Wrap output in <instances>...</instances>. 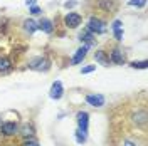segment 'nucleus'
<instances>
[{
  "mask_svg": "<svg viewBox=\"0 0 148 146\" xmlns=\"http://www.w3.org/2000/svg\"><path fill=\"white\" fill-rule=\"evenodd\" d=\"M148 62L147 61H140V62H131V67L133 69H147Z\"/></svg>",
  "mask_w": 148,
  "mask_h": 146,
  "instance_id": "obj_19",
  "label": "nucleus"
},
{
  "mask_svg": "<svg viewBox=\"0 0 148 146\" xmlns=\"http://www.w3.org/2000/svg\"><path fill=\"white\" fill-rule=\"evenodd\" d=\"M131 119H133V123L136 124V126H145L147 124V111H136V113H133V116H131Z\"/></svg>",
  "mask_w": 148,
  "mask_h": 146,
  "instance_id": "obj_13",
  "label": "nucleus"
},
{
  "mask_svg": "<svg viewBox=\"0 0 148 146\" xmlns=\"http://www.w3.org/2000/svg\"><path fill=\"white\" fill-rule=\"evenodd\" d=\"M88 49L89 47H86V46H83V47H79L77 50H76V54L73 55V59H71V64H81L83 62V59L88 55Z\"/></svg>",
  "mask_w": 148,
  "mask_h": 146,
  "instance_id": "obj_12",
  "label": "nucleus"
},
{
  "mask_svg": "<svg viewBox=\"0 0 148 146\" xmlns=\"http://www.w3.org/2000/svg\"><path fill=\"white\" fill-rule=\"evenodd\" d=\"M76 3H77L76 0H67V2L64 3V7H66V9H71V7H74V5H76Z\"/></svg>",
  "mask_w": 148,
  "mask_h": 146,
  "instance_id": "obj_25",
  "label": "nucleus"
},
{
  "mask_svg": "<svg viewBox=\"0 0 148 146\" xmlns=\"http://www.w3.org/2000/svg\"><path fill=\"white\" fill-rule=\"evenodd\" d=\"M10 69H12V62H10L9 57H0V72L5 74L9 72Z\"/></svg>",
  "mask_w": 148,
  "mask_h": 146,
  "instance_id": "obj_17",
  "label": "nucleus"
},
{
  "mask_svg": "<svg viewBox=\"0 0 148 146\" xmlns=\"http://www.w3.org/2000/svg\"><path fill=\"white\" fill-rule=\"evenodd\" d=\"M98 7L103 9L104 12L113 14V12H116V9H118V3H116L114 0H99V2H98Z\"/></svg>",
  "mask_w": 148,
  "mask_h": 146,
  "instance_id": "obj_11",
  "label": "nucleus"
},
{
  "mask_svg": "<svg viewBox=\"0 0 148 146\" xmlns=\"http://www.w3.org/2000/svg\"><path fill=\"white\" fill-rule=\"evenodd\" d=\"M77 118V129L83 133V134H88V126H89V114L86 111H79L76 114Z\"/></svg>",
  "mask_w": 148,
  "mask_h": 146,
  "instance_id": "obj_4",
  "label": "nucleus"
},
{
  "mask_svg": "<svg viewBox=\"0 0 148 146\" xmlns=\"http://www.w3.org/2000/svg\"><path fill=\"white\" fill-rule=\"evenodd\" d=\"M88 30H89L91 34L101 35V34L106 32V22L101 20V18H98V17H91L88 20Z\"/></svg>",
  "mask_w": 148,
  "mask_h": 146,
  "instance_id": "obj_2",
  "label": "nucleus"
},
{
  "mask_svg": "<svg viewBox=\"0 0 148 146\" xmlns=\"http://www.w3.org/2000/svg\"><path fill=\"white\" fill-rule=\"evenodd\" d=\"M0 131L5 134V136H14L18 133V124L17 123H12V121H7L0 126Z\"/></svg>",
  "mask_w": 148,
  "mask_h": 146,
  "instance_id": "obj_7",
  "label": "nucleus"
},
{
  "mask_svg": "<svg viewBox=\"0 0 148 146\" xmlns=\"http://www.w3.org/2000/svg\"><path fill=\"white\" fill-rule=\"evenodd\" d=\"M37 29L39 30H42V32H46V34H52L54 32V24H52V20L51 18H40L39 22H37Z\"/></svg>",
  "mask_w": 148,
  "mask_h": 146,
  "instance_id": "obj_8",
  "label": "nucleus"
},
{
  "mask_svg": "<svg viewBox=\"0 0 148 146\" xmlns=\"http://www.w3.org/2000/svg\"><path fill=\"white\" fill-rule=\"evenodd\" d=\"M79 40H81V42H84V46H86V47H91V46H94V44H96V35H94V34H91V32L86 29V30H83V32L79 34Z\"/></svg>",
  "mask_w": 148,
  "mask_h": 146,
  "instance_id": "obj_9",
  "label": "nucleus"
},
{
  "mask_svg": "<svg viewBox=\"0 0 148 146\" xmlns=\"http://www.w3.org/2000/svg\"><path fill=\"white\" fill-rule=\"evenodd\" d=\"M94 59H96L98 64L104 65V67H108V65L111 64L110 55H108V52H104V50H96V52H94Z\"/></svg>",
  "mask_w": 148,
  "mask_h": 146,
  "instance_id": "obj_14",
  "label": "nucleus"
},
{
  "mask_svg": "<svg viewBox=\"0 0 148 146\" xmlns=\"http://www.w3.org/2000/svg\"><path fill=\"white\" fill-rule=\"evenodd\" d=\"M76 141H77V143H79V145H83L84 141H86V134H83V133H81V131H79V129H77V131H76Z\"/></svg>",
  "mask_w": 148,
  "mask_h": 146,
  "instance_id": "obj_20",
  "label": "nucleus"
},
{
  "mask_svg": "<svg viewBox=\"0 0 148 146\" xmlns=\"http://www.w3.org/2000/svg\"><path fill=\"white\" fill-rule=\"evenodd\" d=\"M121 25H123V24H121V20H114V22H113V25H111V29H113V30H116V29H121Z\"/></svg>",
  "mask_w": 148,
  "mask_h": 146,
  "instance_id": "obj_24",
  "label": "nucleus"
},
{
  "mask_svg": "<svg viewBox=\"0 0 148 146\" xmlns=\"http://www.w3.org/2000/svg\"><path fill=\"white\" fill-rule=\"evenodd\" d=\"M22 146H39V145H37L36 141H25V143H24Z\"/></svg>",
  "mask_w": 148,
  "mask_h": 146,
  "instance_id": "obj_26",
  "label": "nucleus"
},
{
  "mask_svg": "<svg viewBox=\"0 0 148 146\" xmlns=\"http://www.w3.org/2000/svg\"><path fill=\"white\" fill-rule=\"evenodd\" d=\"M128 5H130V7H136V9H141V7H145V5H147V0H130Z\"/></svg>",
  "mask_w": 148,
  "mask_h": 146,
  "instance_id": "obj_18",
  "label": "nucleus"
},
{
  "mask_svg": "<svg viewBox=\"0 0 148 146\" xmlns=\"http://www.w3.org/2000/svg\"><path fill=\"white\" fill-rule=\"evenodd\" d=\"M64 94V87H62V82L61 81H56L52 86H51V91H49V98L51 99H56L59 101Z\"/></svg>",
  "mask_w": 148,
  "mask_h": 146,
  "instance_id": "obj_5",
  "label": "nucleus"
},
{
  "mask_svg": "<svg viewBox=\"0 0 148 146\" xmlns=\"http://www.w3.org/2000/svg\"><path fill=\"white\" fill-rule=\"evenodd\" d=\"M29 10H30V14H32V15H39V14H42V10L39 9L37 5H32V7H29Z\"/></svg>",
  "mask_w": 148,
  "mask_h": 146,
  "instance_id": "obj_22",
  "label": "nucleus"
},
{
  "mask_svg": "<svg viewBox=\"0 0 148 146\" xmlns=\"http://www.w3.org/2000/svg\"><path fill=\"white\" fill-rule=\"evenodd\" d=\"M94 69H96V65H86V67L81 69V72H83V74H89V72H92Z\"/></svg>",
  "mask_w": 148,
  "mask_h": 146,
  "instance_id": "obj_23",
  "label": "nucleus"
},
{
  "mask_svg": "<svg viewBox=\"0 0 148 146\" xmlns=\"http://www.w3.org/2000/svg\"><path fill=\"white\" fill-rule=\"evenodd\" d=\"M24 30H25L27 34H34V32L37 30V22L36 20H32V18L24 20Z\"/></svg>",
  "mask_w": 148,
  "mask_h": 146,
  "instance_id": "obj_16",
  "label": "nucleus"
},
{
  "mask_svg": "<svg viewBox=\"0 0 148 146\" xmlns=\"http://www.w3.org/2000/svg\"><path fill=\"white\" fill-rule=\"evenodd\" d=\"M37 0H25V5H29V7H32V5H36Z\"/></svg>",
  "mask_w": 148,
  "mask_h": 146,
  "instance_id": "obj_28",
  "label": "nucleus"
},
{
  "mask_svg": "<svg viewBox=\"0 0 148 146\" xmlns=\"http://www.w3.org/2000/svg\"><path fill=\"white\" fill-rule=\"evenodd\" d=\"M113 32H114V39L116 40H123V29H116Z\"/></svg>",
  "mask_w": 148,
  "mask_h": 146,
  "instance_id": "obj_21",
  "label": "nucleus"
},
{
  "mask_svg": "<svg viewBox=\"0 0 148 146\" xmlns=\"http://www.w3.org/2000/svg\"><path fill=\"white\" fill-rule=\"evenodd\" d=\"M29 69L37 72H47L51 69V62L46 57H34L32 61H29Z\"/></svg>",
  "mask_w": 148,
  "mask_h": 146,
  "instance_id": "obj_1",
  "label": "nucleus"
},
{
  "mask_svg": "<svg viewBox=\"0 0 148 146\" xmlns=\"http://www.w3.org/2000/svg\"><path fill=\"white\" fill-rule=\"evenodd\" d=\"M86 102L89 106H94V108H101V106H104L106 99H104L103 94H88L86 96Z\"/></svg>",
  "mask_w": 148,
  "mask_h": 146,
  "instance_id": "obj_6",
  "label": "nucleus"
},
{
  "mask_svg": "<svg viewBox=\"0 0 148 146\" xmlns=\"http://www.w3.org/2000/svg\"><path fill=\"white\" fill-rule=\"evenodd\" d=\"M123 146H136L133 141H130V139H126V141H123Z\"/></svg>",
  "mask_w": 148,
  "mask_h": 146,
  "instance_id": "obj_27",
  "label": "nucleus"
},
{
  "mask_svg": "<svg viewBox=\"0 0 148 146\" xmlns=\"http://www.w3.org/2000/svg\"><path fill=\"white\" fill-rule=\"evenodd\" d=\"M18 133H20L24 138H30V136H34V133H36V131H34V126H32V124L24 123V124L18 128Z\"/></svg>",
  "mask_w": 148,
  "mask_h": 146,
  "instance_id": "obj_15",
  "label": "nucleus"
},
{
  "mask_svg": "<svg viewBox=\"0 0 148 146\" xmlns=\"http://www.w3.org/2000/svg\"><path fill=\"white\" fill-rule=\"evenodd\" d=\"M110 61L113 62V64H125L126 62V57H125V54H123V50H120V49H113L110 54Z\"/></svg>",
  "mask_w": 148,
  "mask_h": 146,
  "instance_id": "obj_10",
  "label": "nucleus"
},
{
  "mask_svg": "<svg viewBox=\"0 0 148 146\" xmlns=\"http://www.w3.org/2000/svg\"><path fill=\"white\" fill-rule=\"evenodd\" d=\"M81 22H83V17L79 14H76V12H69L64 17V25L67 29H77L81 25Z\"/></svg>",
  "mask_w": 148,
  "mask_h": 146,
  "instance_id": "obj_3",
  "label": "nucleus"
}]
</instances>
